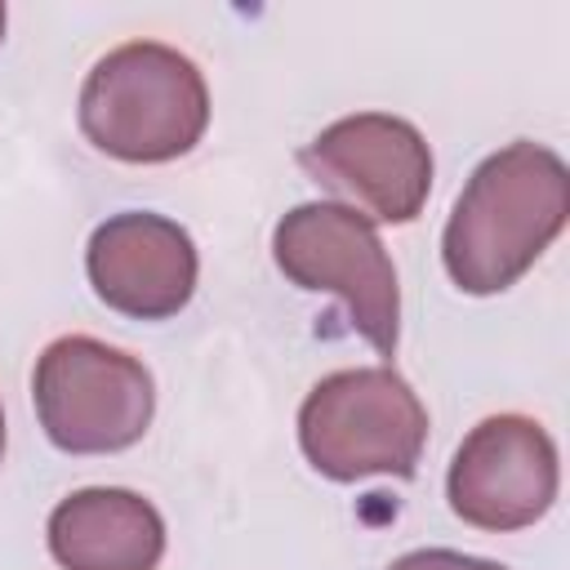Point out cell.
<instances>
[{
	"instance_id": "1",
	"label": "cell",
	"mask_w": 570,
	"mask_h": 570,
	"mask_svg": "<svg viewBox=\"0 0 570 570\" xmlns=\"http://www.w3.org/2000/svg\"><path fill=\"white\" fill-rule=\"evenodd\" d=\"M570 218L566 160L530 138L490 151L463 183L441 258L463 294H499L517 285Z\"/></svg>"
},
{
	"instance_id": "2",
	"label": "cell",
	"mask_w": 570,
	"mask_h": 570,
	"mask_svg": "<svg viewBox=\"0 0 570 570\" xmlns=\"http://www.w3.org/2000/svg\"><path fill=\"white\" fill-rule=\"evenodd\" d=\"M209 125L200 67L160 40H129L102 53L80 85L85 138L125 165L187 156Z\"/></svg>"
},
{
	"instance_id": "3",
	"label": "cell",
	"mask_w": 570,
	"mask_h": 570,
	"mask_svg": "<svg viewBox=\"0 0 570 570\" xmlns=\"http://www.w3.org/2000/svg\"><path fill=\"white\" fill-rule=\"evenodd\" d=\"M428 441L419 392L387 365L325 374L298 410V445L330 481L414 476Z\"/></svg>"
},
{
	"instance_id": "4",
	"label": "cell",
	"mask_w": 570,
	"mask_h": 570,
	"mask_svg": "<svg viewBox=\"0 0 570 570\" xmlns=\"http://www.w3.org/2000/svg\"><path fill=\"white\" fill-rule=\"evenodd\" d=\"M31 401L58 450L116 454L151 428L156 383L138 356L89 334H62L36 356Z\"/></svg>"
},
{
	"instance_id": "5",
	"label": "cell",
	"mask_w": 570,
	"mask_h": 570,
	"mask_svg": "<svg viewBox=\"0 0 570 570\" xmlns=\"http://www.w3.org/2000/svg\"><path fill=\"white\" fill-rule=\"evenodd\" d=\"M272 258L289 285L312 294H338L356 334L392 356L401 338V285L396 267L365 214L338 200L294 205L272 232Z\"/></svg>"
},
{
	"instance_id": "6",
	"label": "cell",
	"mask_w": 570,
	"mask_h": 570,
	"mask_svg": "<svg viewBox=\"0 0 570 570\" xmlns=\"http://www.w3.org/2000/svg\"><path fill=\"white\" fill-rule=\"evenodd\" d=\"M561 485L557 445L543 423L525 414L481 419L454 450L445 494L454 517L476 530H525L534 525Z\"/></svg>"
},
{
	"instance_id": "7",
	"label": "cell",
	"mask_w": 570,
	"mask_h": 570,
	"mask_svg": "<svg viewBox=\"0 0 570 570\" xmlns=\"http://www.w3.org/2000/svg\"><path fill=\"white\" fill-rule=\"evenodd\" d=\"M298 165L325 191L370 209L379 223H414L432 191V151L423 134L387 111H356L325 125Z\"/></svg>"
},
{
	"instance_id": "8",
	"label": "cell",
	"mask_w": 570,
	"mask_h": 570,
	"mask_svg": "<svg viewBox=\"0 0 570 570\" xmlns=\"http://www.w3.org/2000/svg\"><path fill=\"white\" fill-rule=\"evenodd\" d=\"M94 294L129 321H169L196 294V245L187 227L151 209H125L94 227L85 249Z\"/></svg>"
},
{
	"instance_id": "9",
	"label": "cell",
	"mask_w": 570,
	"mask_h": 570,
	"mask_svg": "<svg viewBox=\"0 0 570 570\" xmlns=\"http://www.w3.org/2000/svg\"><path fill=\"white\" fill-rule=\"evenodd\" d=\"M62 570H156L165 557V521L151 499L120 485L67 494L45 525Z\"/></svg>"
},
{
	"instance_id": "10",
	"label": "cell",
	"mask_w": 570,
	"mask_h": 570,
	"mask_svg": "<svg viewBox=\"0 0 570 570\" xmlns=\"http://www.w3.org/2000/svg\"><path fill=\"white\" fill-rule=\"evenodd\" d=\"M387 570H508V566L485 561V557H468V552H454V548H419V552L396 557Z\"/></svg>"
},
{
	"instance_id": "11",
	"label": "cell",
	"mask_w": 570,
	"mask_h": 570,
	"mask_svg": "<svg viewBox=\"0 0 570 570\" xmlns=\"http://www.w3.org/2000/svg\"><path fill=\"white\" fill-rule=\"evenodd\" d=\"M0 459H4V410H0Z\"/></svg>"
},
{
	"instance_id": "12",
	"label": "cell",
	"mask_w": 570,
	"mask_h": 570,
	"mask_svg": "<svg viewBox=\"0 0 570 570\" xmlns=\"http://www.w3.org/2000/svg\"><path fill=\"white\" fill-rule=\"evenodd\" d=\"M0 40H4V4H0Z\"/></svg>"
}]
</instances>
